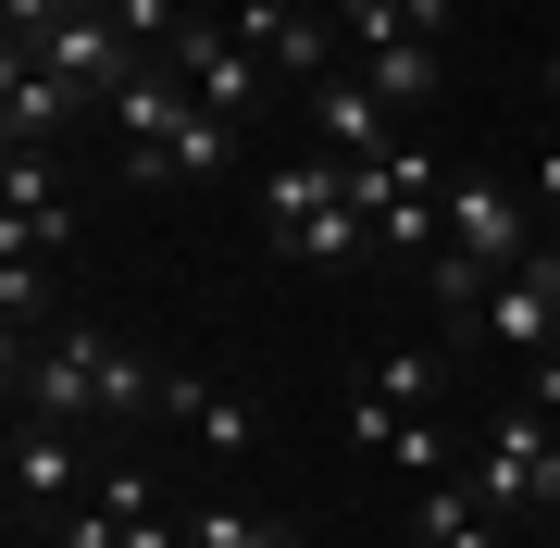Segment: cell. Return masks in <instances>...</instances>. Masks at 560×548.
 <instances>
[{
    "instance_id": "6da1fadb",
    "label": "cell",
    "mask_w": 560,
    "mask_h": 548,
    "mask_svg": "<svg viewBox=\"0 0 560 548\" xmlns=\"http://www.w3.org/2000/svg\"><path fill=\"white\" fill-rule=\"evenodd\" d=\"M13 411H38V424H138V411H162V362L101 325H50L13 349Z\"/></svg>"
},
{
    "instance_id": "7a4b0ae2",
    "label": "cell",
    "mask_w": 560,
    "mask_h": 548,
    "mask_svg": "<svg viewBox=\"0 0 560 548\" xmlns=\"http://www.w3.org/2000/svg\"><path fill=\"white\" fill-rule=\"evenodd\" d=\"M460 487H474L486 511H560V424L548 411H499V424H486V448L474 462H460Z\"/></svg>"
},
{
    "instance_id": "3957f363",
    "label": "cell",
    "mask_w": 560,
    "mask_h": 548,
    "mask_svg": "<svg viewBox=\"0 0 560 548\" xmlns=\"http://www.w3.org/2000/svg\"><path fill=\"white\" fill-rule=\"evenodd\" d=\"M0 249H75V200H62V163L50 150H0Z\"/></svg>"
},
{
    "instance_id": "277c9868",
    "label": "cell",
    "mask_w": 560,
    "mask_h": 548,
    "mask_svg": "<svg viewBox=\"0 0 560 548\" xmlns=\"http://www.w3.org/2000/svg\"><path fill=\"white\" fill-rule=\"evenodd\" d=\"M162 62H175V75L200 88V113H224V125H237V113L261 101V75H275V62H249V50H237V25H224V13H187V38L162 50Z\"/></svg>"
},
{
    "instance_id": "5b68a950",
    "label": "cell",
    "mask_w": 560,
    "mask_h": 548,
    "mask_svg": "<svg viewBox=\"0 0 560 548\" xmlns=\"http://www.w3.org/2000/svg\"><path fill=\"white\" fill-rule=\"evenodd\" d=\"M75 436H88V424H38V411H13V511H38V524H50L75 487H101V462H88Z\"/></svg>"
},
{
    "instance_id": "8992f818",
    "label": "cell",
    "mask_w": 560,
    "mask_h": 548,
    "mask_svg": "<svg viewBox=\"0 0 560 548\" xmlns=\"http://www.w3.org/2000/svg\"><path fill=\"white\" fill-rule=\"evenodd\" d=\"M224 25H237V50L275 62V75H312V88L337 75V38H324V13H300V0H237Z\"/></svg>"
},
{
    "instance_id": "52a82bcc",
    "label": "cell",
    "mask_w": 560,
    "mask_h": 548,
    "mask_svg": "<svg viewBox=\"0 0 560 548\" xmlns=\"http://www.w3.org/2000/svg\"><path fill=\"white\" fill-rule=\"evenodd\" d=\"M486 337L523 349V362H536V349H560V249H523V263L499 275V300H486Z\"/></svg>"
},
{
    "instance_id": "ba28073f",
    "label": "cell",
    "mask_w": 560,
    "mask_h": 548,
    "mask_svg": "<svg viewBox=\"0 0 560 548\" xmlns=\"http://www.w3.org/2000/svg\"><path fill=\"white\" fill-rule=\"evenodd\" d=\"M75 113H88V101H75L62 75H50L38 50H0V150H50V138H62Z\"/></svg>"
},
{
    "instance_id": "9c48e42d",
    "label": "cell",
    "mask_w": 560,
    "mask_h": 548,
    "mask_svg": "<svg viewBox=\"0 0 560 548\" xmlns=\"http://www.w3.org/2000/svg\"><path fill=\"white\" fill-rule=\"evenodd\" d=\"M436 212H448V237H436V249H474V263H499V275L523 263V200H511L499 175H448V200H436Z\"/></svg>"
},
{
    "instance_id": "30bf717a",
    "label": "cell",
    "mask_w": 560,
    "mask_h": 548,
    "mask_svg": "<svg viewBox=\"0 0 560 548\" xmlns=\"http://www.w3.org/2000/svg\"><path fill=\"white\" fill-rule=\"evenodd\" d=\"M312 150L324 163H374V150H399V113H386L361 75H324L312 88Z\"/></svg>"
},
{
    "instance_id": "8fae6325",
    "label": "cell",
    "mask_w": 560,
    "mask_h": 548,
    "mask_svg": "<svg viewBox=\"0 0 560 548\" xmlns=\"http://www.w3.org/2000/svg\"><path fill=\"white\" fill-rule=\"evenodd\" d=\"M162 411H175L200 448H224V462L261 448V399H237V386H212V374H162Z\"/></svg>"
},
{
    "instance_id": "7c38bea8",
    "label": "cell",
    "mask_w": 560,
    "mask_h": 548,
    "mask_svg": "<svg viewBox=\"0 0 560 548\" xmlns=\"http://www.w3.org/2000/svg\"><path fill=\"white\" fill-rule=\"evenodd\" d=\"M337 200H349V187H337L324 150H312V163H287V175H261V249H287V263H300V237H312Z\"/></svg>"
},
{
    "instance_id": "4fadbf2b",
    "label": "cell",
    "mask_w": 560,
    "mask_h": 548,
    "mask_svg": "<svg viewBox=\"0 0 560 548\" xmlns=\"http://www.w3.org/2000/svg\"><path fill=\"white\" fill-rule=\"evenodd\" d=\"M337 187H349L361 212H399V200H436V187H448V163H436L423 138H399V150H374V163H337Z\"/></svg>"
},
{
    "instance_id": "5bb4252c",
    "label": "cell",
    "mask_w": 560,
    "mask_h": 548,
    "mask_svg": "<svg viewBox=\"0 0 560 548\" xmlns=\"http://www.w3.org/2000/svg\"><path fill=\"white\" fill-rule=\"evenodd\" d=\"M411 536H423V548H511V511H486L474 487H448V474H436V487L411 499Z\"/></svg>"
},
{
    "instance_id": "9a60e30c",
    "label": "cell",
    "mask_w": 560,
    "mask_h": 548,
    "mask_svg": "<svg viewBox=\"0 0 560 548\" xmlns=\"http://www.w3.org/2000/svg\"><path fill=\"white\" fill-rule=\"evenodd\" d=\"M361 88H374L386 113H423V101L448 88V38H399V50H374V62H361Z\"/></svg>"
},
{
    "instance_id": "2e32d148",
    "label": "cell",
    "mask_w": 560,
    "mask_h": 548,
    "mask_svg": "<svg viewBox=\"0 0 560 548\" xmlns=\"http://www.w3.org/2000/svg\"><path fill=\"white\" fill-rule=\"evenodd\" d=\"M436 386H448V349H386V362L361 374V399H386V411H436Z\"/></svg>"
},
{
    "instance_id": "e0dca14e",
    "label": "cell",
    "mask_w": 560,
    "mask_h": 548,
    "mask_svg": "<svg viewBox=\"0 0 560 548\" xmlns=\"http://www.w3.org/2000/svg\"><path fill=\"white\" fill-rule=\"evenodd\" d=\"M187 548H300L275 511H237V499H200L187 511Z\"/></svg>"
},
{
    "instance_id": "ac0fdd59",
    "label": "cell",
    "mask_w": 560,
    "mask_h": 548,
    "mask_svg": "<svg viewBox=\"0 0 560 548\" xmlns=\"http://www.w3.org/2000/svg\"><path fill=\"white\" fill-rule=\"evenodd\" d=\"M224 163H237V125H224V113H187L175 125V175H224Z\"/></svg>"
},
{
    "instance_id": "d6986e66",
    "label": "cell",
    "mask_w": 560,
    "mask_h": 548,
    "mask_svg": "<svg viewBox=\"0 0 560 548\" xmlns=\"http://www.w3.org/2000/svg\"><path fill=\"white\" fill-rule=\"evenodd\" d=\"M125 524H138V511H113L101 487H88V511H62V524H50V548H125Z\"/></svg>"
},
{
    "instance_id": "ffe728a7",
    "label": "cell",
    "mask_w": 560,
    "mask_h": 548,
    "mask_svg": "<svg viewBox=\"0 0 560 548\" xmlns=\"http://www.w3.org/2000/svg\"><path fill=\"white\" fill-rule=\"evenodd\" d=\"M523 411H548V424H560V349H536V362H523Z\"/></svg>"
},
{
    "instance_id": "44dd1931",
    "label": "cell",
    "mask_w": 560,
    "mask_h": 548,
    "mask_svg": "<svg viewBox=\"0 0 560 548\" xmlns=\"http://www.w3.org/2000/svg\"><path fill=\"white\" fill-rule=\"evenodd\" d=\"M399 13L423 25V38H448V25H460V0H399Z\"/></svg>"
},
{
    "instance_id": "7402d4cb",
    "label": "cell",
    "mask_w": 560,
    "mask_h": 548,
    "mask_svg": "<svg viewBox=\"0 0 560 548\" xmlns=\"http://www.w3.org/2000/svg\"><path fill=\"white\" fill-rule=\"evenodd\" d=\"M523 175H536V200L560 212V138H548V150H536V163H523Z\"/></svg>"
},
{
    "instance_id": "603a6c76",
    "label": "cell",
    "mask_w": 560,
    "mask_h": 548,
    "mask_svg": "<svg viewBox=\"0 0 560 548\" xmlns=\"http://www.w3.org/2000/svg\"><path fill=\"white\" fill-rule=\"evenodd\" d=\"M536 88H548V113H560V50H548V75H536Z\"/></svg>"
},
{
    "instance_id": "cb8c5ba5",
    "label": "cell",
    "mask_w": 560,
    "mask_h": 548,
    "mask_svg": "<svg viewBox=\"0 0 560 548\" xmlns=\"http://www.w3.org/2000/svg\"><path fill=\"white\" fill-rule=\"evenodd\" d=\"M187 13H237V0H187Z\"/></svg>"
}]
</instances>
